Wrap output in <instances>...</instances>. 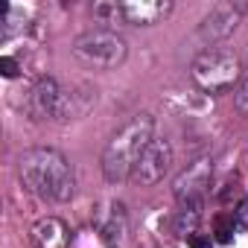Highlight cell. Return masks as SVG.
Returning <instances> with one entry per match:
<instances>
[{"label":"cell","instance_id":"cell-1","mask_svg":"<svg viewBox=\"0 0 248 248\" xmlns=\"http://www.w3.org/2000/svg\"><path fill=\"white\" fill-rule=\"evenodd\" d=\"M21 178L24 184L44 199L67 202L73 196V175L67 161L53 149H30L21 155Z\"/></svg>","mask_w":248,"mask_h":248},{"label":"cell","instance_id":"cell-2","mask_svg":"<svg viewBox=\"0 0 248 248\" xmlns=\"http://www.w3.org/2000/svg\"><path fill=\"white\" fill-rule=\"evenodd\" d=\"M152 117H135L129 126H123V132L114 135V140L102 152V172L108 181H126L132 178L135 164L140 161L143 149L152 143Z\"/></svg>","mask_w":248,"mask_h":248},{"label":"cell","instance_id":"cell-3","mask_svg":"<svg viewBox=\"0 0 248 248\" xmlns=\"http://www.w3.org/2000/svg\"><path fill=\"white\" fill-rule=\"evenodd\" d=\"M239 76V62L233 53H222V50H204L196 62H193V79L216 93V91H228Z\"/></svg>","mask_w":248,"mask_h":248},{"label":"cell","instance_id":"cell-4","mask_svg":"<svg viewBox=\"0 0 248 248\" xmlns=\"http://www.w3.org/2000/svg\"><path fill=\"white\" fill-rule=\"evenodd\" d=\"M73 50L79 59L93 62V64H105V67H114L126 59L123 38H117L114 32H102V30H93V32H85L82 38H76Z\"/></svg>","mask_w":248,"mask_h":248},{"label":"cell","instance_id":"cell-5","mask_svg":"<svg viewBox=\"0 0 248 248\" xmlns=\"http://www.w3.org/2000/svg\"><path fill=\"white\" fill-rule=\"evenodd\" d=\"M32 114L35 117H50V120H67L73 117V96L59 88V82L47 79L35 88L32 93Z\"/></svg>","mask_w":248,"mask_h":248},{"label":"cell","instance_id":"cell-6","mask_svg":"<svg viewBox=\"0 0 248 248\" xmlns=\"http://www.w3.org/2000/svg\"><path fill=\"white\" fill-rule=\"evenodd\" d=\"M170 161H172V149H170V143H167V140H152V143L143 149L140 161L135 164V170H132V181L140 184V187L158 184V181L164 178V172L170 170Z\"/></svg>","mask_w":248,"mask_h":248},{"label":"cell","instance_id":"cell-7","mask_svg":"<svg viewBox=\"0 0 248 248\" xmlns=\"http://www.w3.org/2000/svg\"><path fill=\"white\" fill-rule=\"evenodd\" d=\"M248 12V3H222V6H216L213 12H210V18L199 27V38H207L210 44L213 41H219V38H225L233 27H236V21L242 18Z\"/></svg>","mask_w":248,"mask_h":248},{"label":"cell","instance_id":"cell-8","mask_svg":"<svg viewBox=\"0 0 248 248\" xmlns=\"http://www.w3.org/2000/svg\"><path fill=\"white\" fill-rule=\"evenodd\" d=\"M207 181H210V161H196L187 172H181L178 175V181H175V196L184 202H193L196 204V199L204 193V187H207Z\"/></svg>","mask_w":248,"mask_h":248},{"label":"cell","instance_id":"cell-9","mask_svg":"<svg viewBox=\"0 0 248 248\" xmlns=\"http://www.w3.org/2000/svg\"><path fill=\"white\" fill-rule=\"evenodd\" d=\"M32 242L38 248H67V228L59 219H41L32 228Z\"/></svg>","mask_w":248,"mask_h":248},{"label":"cell","instance_id":"cell-10","mask_svg":"<svg viewBox=\"0 0 248 248\" xmlns=\"http://www.w3.org/2000/svg\"><path fill=\"white\" fill-rule=\"evenodd\" d=\"M123 12L135 24H155L161 15L170 12V3H129V6H123Z\"/></svg>","mask_w":248,"mask_h":248},{"label":"cell","instance_id":"cell-11","mask_svg":"<svg viewBox=\"0 0 248 248\" xmlns=\"http://www.w3.org/2000/svg\"><path fill=\"white\" fill-rule=\"evenodd\" d=\"M216 239H219V242H231V239H233V219L216 216Z\"/></svg>","mask_w":248,"mask_h":248},{"label":"cell","instance_id":"cell-12","mask_svg":"<svg viewBox=\"0 0 248 248\" xmlns=\"http://www.w3.org/2000/svg\"><path fill=\"white\" fill-rule=\"evenodd\" d=\"M0 73H3L6 79H12V76L18 73V62L9 59V56H3V59H0Z\"/></svg>","mask_w":248,"mask_h":248},{"label":"cell","instance_id":"cell-13","mask_svg":"<svg viewBox=\"0 0 248 248\" xmlns=\"http://www.w3.org/2000/svg\"><path fill=\"white\" fill-rule=\"evenodd\" d=\"M233 102H236V108H239V111H245V114H248V82L233 93Z\"/></svg>","mask_w":248,"mask_h":248},{"label":"cell","instance_id":"cell-14","mask_svg":"<svg viewBox=\"0 0 248 248\" xmlns=\"http://www.w3.org/2000/svg\"><path fill=\"white\" fill-rule=\"evenodd\" d=\"M187 245L190 248H210V239L204 233H187Z\"/></svg>","mask_w":248,"mask_h":248},{"label":"cell","instance_id":"cell-15","mask_svg":"<svg viewBox=\"0 0 248 248\" xmlns=\"http://www.w3.org/2000/svg\"><path fill=\"white\" fill-rule=\"evenodd\" d=\"M236 219H239V225H248V202H239V210H236Z\"/></svg>","mask_w":248,"mask_h":248}]
</instances>
